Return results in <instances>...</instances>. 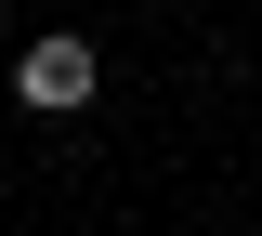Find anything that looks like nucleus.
Instances as JSON below:
<instances>
[{
	"label": "nucleus",
	"mask_w": 262,
	"mask_h": 236,
	"mask_svg": "<svg viewBox=\"0 0 262 236\" xmlns=\"http://www.w3.org/2000/svg\"><path fill=\"white\" fill-rule=\"evenodd\" d=\"M92 39H27V53H13V92H27V105H53V118H66V105H92Z\"/></svg>",
	"instance_id": "obj_1"
}]
</instances>
